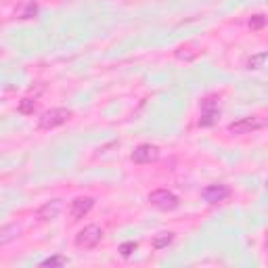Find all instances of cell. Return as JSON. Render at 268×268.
Returning a JSON list of instances; mask_svg holds the SVG:
<instances>
[{
  "instance_id": "cell-7",
  "label": "cell",
  "mask_w": 268,
  "mask_h": 268,
  "mask_svg": "<svg viewBox=\"0 0 268 268\" xmlns=\"http://www.w3.org/2000/svg\"><path fill=\"white\" fill-rule=\"evenodd\" d=\"M203 199H206L208 203H220V201H224L228 195H231V188L224 187V185H210L203 188Z\"/></svg>"
},
{
  "instance_id": "cell-2",
  "label": "cell",
  "mask_w": 268,
  "mask_h": 268,
  "mask_svg": "<svg viewBox=\"0 0 268 268\" xmlns=\"http://www.w3.org/2000/svg\"><path fill=\"white\" fill-rule=\"evenodd\" d=\"M101 239H103V231H101V226L90 224V226L82 228V231L76 235V245L82 247V249H92V247L99 245Z\"/></svg>"
},
{
  "instance_id": "cell-16",
  "label": "cell",
  "mask_w": 268,
  "mask_h": 268,
  "mask_svg": "<svg viewBox=\"0 0 268 268\" xmlns=\"http://www.w3.org/2000/svg\"><path fill=\"white\" fill-rule=\"evenodd\" d=\"M136 243H134V241H128V243H122V245H120V254L124 256V258H130L132 254H134V251H136Z\"/></svg>"
},
{
  "instance_id": "cell-14",
  "label": "cell",
  "mask_w": 268,
  "mask_h": 268,
  "mask_svg": "<svg viewBox=\"0 0 268 268\" xmlns=\"http://www.w3.org/2000/svg\"><path fill=\"white\" fill-rule=\"evenodd\" d=\"M17 233H19V226H6L0 231V243H4V241H11L13 237H17Z\"/></svg>"
},
{
  "instance_id": "cell-9",
  "label": "cell",
  "mask_w": 268,
  "mask_h": 268,
  "mask_svg": "<svg viewBox=\"0 0 268 268\" xmlns=\"http://www.w3.org/2000/svg\"><path fill=\"white\" fill-rule=\"evenodd\" d=\"M218 115H220L218 109H210V111H201L199 126H203V128H210V126H214V124H216Z\"/></svg>"
},
{
  "instance_id": "cell-1",
  "label": "cell",
  "mask_w": 268,
  "mask_h": 268,
  "mask_svg": "<svg viewBox=\"0 0 268 268\" xmlns=\"http://www.w3.org/2000/svg\"><path fill=\"white\" fill-rule=\"evenodd\" d=\"M69 117H72V111L65 107H57V109H49L40 115V122H38V128L40 130H53L57 126H63Z\"/></svg>"
},
{
  "instance_id": "cell-6",
  "label": "cell",
  "mask_w": 268,
  "mask_h": 268,
  "mask_svg": "<svg viewBox=\"0 0 268 268\" xmlns=\"http://www.w3.org/2000/svg\"><path fill=\"white\" fill-rule=\"evenodd\" d=\"M92 206H94L92 197H78V199L72 201V206H69V216L74 220H80L92 210Z\"/></svg>"
},
{
  "instance_id": "cell-5",
  "label": "cell",
  "mask_w": 268,
  "mask_h": 268,
  "mask_svg": "<svg viewBox=\"0 0 268 268\" xmlns=\"http://www.w3.org/2000/svg\"><path fill=\"white\" fill-rule=\"evenodd\" d=\"M157 157H160V147H155V145H138L132 151L130 160L134 163H151V161L157 160Z\"/></svg>"
},
{
  "instance_id": "cell-3",
  "label": "cell",
  "mask_w": 268,
  "mask_h": 268,
  "mask_svg": "<svg viewBox=\"0 0 268 268\" xmlns=\"http://www.w3.org/2000/svg\"><path fill=\"white\" fill-rule=\"evenodd\" d=\"M149 203H151L153 208L161 210V212H172L178 208V197L174 193L165 191V188H160V191H153L151 195H149Z\"/></svg>"
},
{
  "instance_id": "cell-4",
  "label": "cell",
  "mask_w": 268,
  "mask_h": 268,
  "mask_svg": "<svg viewBox=\"0 0 268 268\" xmlns=\"http://www.w3.org/2000/svg\"><path fill=\"white\" fill-rule=\"evenodd\" d=\"M266 122L262 120V117L258 115H249V117H241V120L237 122H231L228 124V132L233 134H249V132H256L260 128H264Z\"/></svg>"
},
{
  "instance_id": "cell-17",
  "label": "cell",
  "mask_w": 268,
  "mask_h": 268,
  "mask_svg": "<svg viewBox=\"0 0 268 268\" xmlns=\"http://www.w3.org/2000/svg\"><path fill=\"white\" fill-rule=\"evenodd\" d=\"M67 264V258H63V256H53V258H46L42 266H65Z\"/></svg>"
},
{
  "instance_id": "cell-13",
  "label": "cell",
  "mask_w": 268,
  "mask_h": 268,
  "mask_svg": "<svg viewBox=\"0 0 268 268\" xmlns=\"http://www.w3.org/2000/svg\"><path fill=\"white\" fill-rule=\"evenodd\" d=\"M266 57H268L266 53H258V54H254V57H251V59L247 61V69H260V67L264 65Z\"/></svg>"
},
{
  "instance_id": "cell-15",
  "label": "cell",
  "mask_w": 268,
  "mask_h": 268,
  "mask_svg": "<svg viewBox=\"0 0 268 268\" xmlns=\"http://www.w3.org/2000/svg\"><path fill=\"white\" fill-rule=\"evenodd\" d=\"M176 57H178L180 61H193V59L197 57V51L188 49V46L185 49V46H183V49H178V51H176Z\"/></svg>"
},
{
  "instance_id": "cell-12",
  "label": "cell",
  "mask_w": 268,
  "mask_h": 268,
  "mask_svg": "<svg viewBox=\"0 0 268 268\" xmlns=\"http://www.w3.org/2000/svg\"><path fill=\"white\" fill-rule=\"evenodd\" d=\"M36 13H38V4H36V2H27V4L19 11V17H21V19H31V17H36Z\"/></svg>"
},
{
  "instance_id": "cell-19",
  "label": "cell",
  "mask_w": 268,
  "mask_h": 268,
  "mask_svg": "<svg viewBox=\"0 0 268 268\" xmlns=\"http://www.w3.org/2000/svg\"><path fill=\"white\" fill-rule=\"evenodd\" d=\"M264 23H266L264 15H254V17H251V21H249V27H251V29H260V27H264Z\"/></svg>"
},
{
  "instance_id": "cell-10",
  "label": "cell",
  "mask_w": 268,
  "mask_h": 268,
  "mask_svg": "<svg viewBox=\"0 0 268 268\" xmlns=\"http://www.w3.org/2000/svg\"><path fill=\"white\" fill-rule=\"evenodd\" d=\"M172 241H174V233H161V235H157V237L153 239V247L155 249H163V247H168Z\"/></svg>"
},
{
  "instance_id": "cell-18",
  "label": "cell",
  "mask_w": 268,
  "mask_h": 268,
  "mask_svg": "<svg viewBox=\"0 0 268 268\" xmlns=\"http://www.w3.org/2000/svg\"><path fill=\"white\" fill-rule=\"evenodd\" d=\"M210 109H218V99L216 97H208L201 101V111H210Z\"/></svg>"
},
{
  "instance_id": "cell-8",
  "label": "cell",
  "mask_w": 268,
  "mask_h": 268,
  "mask_svg": "<svg viewBox=\"0 0 268 268\" xmlns=\"http://www.w3.org/2000/svg\"><path fill=\"white\" fill-rule=\"evenodd\" d=\"M61 199H53V201H49V203H44L42 208H38V212H36V218L38 220H54L59 214H61Z\"/></svg>"
},
{
  "instance_id": "cell-11",
  "label": "cell",
  "mask_w": 268,
  "mask_h": 268,
  "mask_svg": "<svg viewBox=\"0 0 268 268\" xmlns=\"http://www.w3.org/2000/svg\"><path fill=\"white\" fill-rule=\"evenodd\" d=\"M17 109H19V113H23V115H31V113H34V109H36V101L29 99V97L21 99V103H19Z\"/></svg>"
}]
</instances>
